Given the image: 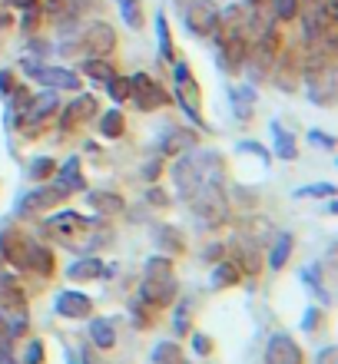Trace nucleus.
I'll list each match as a JSON object with an SVG mask.
<instances>
[{
  "label": "nucleus",
  "mask_w": 338,
  "mask_h": 364,
  "mask_svg": "<svg viewBox=\"0 0 338 364\" xmlns=\"http://www.w3.org/2000/svg\"><path fill=\"white\" fill-rule=\"evenodd\" d=\"M176 295H179V282H176L173 259L169 255H153L143 269L139 301H146L153 311H163V308L176 305Z\"/></svg>",
  "instance_id": "obj_1"
},
{
  "label": "nucleus",
  "mask_w": 338,
  "mask_h": 364,
  "mask_svg": "<svg viewBox=\"0 0 338 364\" xmlns=\"http://www.w3.org/2000/svg\"><path fill=\"white\" fill-rule=\"evenodd\" d=\"M43 232H47L53 242L67 245V249H93L100 242V222L87 219L73 209L53 212L47 222H43Z\"/></svg>",
  "instance_id": "obj_2"
},
{
  "label": "nucleus",
  "mask_w": 338,
  "mask_h": 364,
  "mask_svg": "<svg viewBox=\"0 0 338 364\" xmlns=\"http://www.w3.org/2000/svg\"><path fill=\"white\" fill-rule=\"evenodd\" d=\"M189 209L203 225L209 229H219L229 222V196L219 186V179H203L189 196Z\"/></svg>",
  "instance_id": "obj_3"
},
{
  "label": "nucleus",
  "mask_w": 338,
  "mask_h": 364,
  "mask_svg": "<svg viewBox=\"0 0 338 364\" xmlns=\"http://www.w3.org/2000/svg\"><path fill=\"white\" fill-rule=\"evenodd\" d=\"M173 77H176V103L183 106V113L196 126H206L203 123V93H199V83L193 80V70H189L186 60H176L173 63Z\"/></svg>",
  "instance_id": "obj_4"
},
{
  "label": "nucleus",
  "mask_w": 338,
  "mask_h": 364,
  "mask_svg": "<svg viewBox=\"0 0 338 364\" xmlns=\"http://www.w3.org/2000/svg\"><path fill=\"white\" fill-rule=\"evenodd\" d=\"M116 50V30L107 20H93L83 33H80L77 47H67V53H87V57H110Z\"/></svg>",
  "instance_id": "obj_5"
},
{
  "label": "nucleus",
  "mask_w": 338,
  "mask_h": 364,
  "mask_svg": "<svg viewBox=\"0 0 338 364\" xmlns=\"http://www.w3.org/2000/svg\"><path fill=\"white\" fill-rule=\"evenodd\" d=\"M57 109H60V100L53 90H50V93H40V96H30V103L23 106V113L17 116V126L27 129V133H40Z\"/></svg>",
  "instance_id": "obj_6"
},
{
  "label": "nucleus",
  "mask_w": 338,
  "mask_h": 364,
  "mask_svg": "<svg viewBox=\"0 0 338 364\" xmlns=\"http://www.w3.org/2000/svg\"><path fill=\"white\" fill-rule=\"evenodd\" d=\"M130 100H133L143 113H153V109H159V106L169 103L166 90L159 87L149 73H133V77H130Z\"/></svg>",
  "instance_id": "obj_7"
},
{
  "label": "nucleus",
  "mask_w": 338,
  "mask_h": 364,
  "mask_svg": "<svg viewBox=\"0 0 338 364\" xmlns=\"http://www.w3.org/2000/svg\"><path fill=\"white\" fill-rule=\"evenodd\" d=\"M23 70H27L33 80H40L43 87H50V90H77V93H80V73H73V70L40 67V63H33V60H27V63H23Z\"/></svg>",
  "instance_id": "obj_8"
},
{
  "label": "nucleus",
  "mask_w": 338,
  "mask_h": 364,
  "mask_svg": "<svg viewBox=\"0 0 338 364\" xmlns=\"http://www.w3.org/2000/svg\"><path fill=\"white\" fill-rule=\"evenodd\" d=\"M216 23H219V7L213 0H193L186 7V27L193 30L196 37H213Z\"/></svg>",
  "instance_id": "obj_9"
},
{
  "label": "nucleus",
  "mask_w": 338,
  "mask_h": 364,
  "mask_svg": "<svg viewBox=\"0 0 338 364\" xmlns=\"http://www.w3.org/2000/svg\"><path fill=\"white\" fill-rule=\"evenodd\" d=\"M63 199H70V196H63V192L50 182V186H40V189L27 192V196H20L17 212H20V215H40V212H50L53 205H60Z\"/></svg>",
  "instance_id": "obj_10"
},
{
  "label": "nucleus",
  "mask_w": 338,
  "mask_h": 364,
  "mask_svg": "<svg viewBox=\"0 0 338 364\" xmlns=\"http://www.w3.org/2000/svg\"><path fill=\"white\" fill-rule=\"evenodd\" d=\"M27 245L30 239L20 229L0 232V262H7L10 269H27Z\"/></svg>",
  "instance_id": "obj_11"
},
{
  "label": "nucleus",
  "mask_w": 338,
  "mask_h": 364,
  "mask_svg": "<svg viewBox=\"0 0 338 364\" xmlns=\"http://www.w3.org/2000/svg\"><path fill=\"white\" fill-rule=\"evenodd\" d=\"M203 166H199V156H179V163L173 166V182H176V192L183 196V199H189L193 196V189L203 182Z\"/></svg>",
  "instance_id": "obj_12"
},
{
  "label": "nucleus",
  "mask_w": 338,
  "mask_h": 364,
  "mask_svg": "<svg viewBox=\"0 0 338 364\" xmlns=\"http://www.w3.org/2000/svg\"><path fill=\"white\" fill-rule=\"evenodd\" d=\"M90 119H97V96L90 93H80L73 103L63 109V119H60V129L70 133V129H77V126L90 123Z\"/></svg>",
  "instance_id": "obj_13"
},
{
  "label": "nucleus",
  "mask_w": 338,
  "mask_h": 364,
  "mask_svg": "<svg viewBox=\"0 0 338 364\" xmlns=\"http://www.w3.org/2000/svg\"><path fill=\"white\" fill-rule=\"evenodd\" d=\"M27 315V291L14 275H0V315Z\"/></svg>",
  "instance_id": "obj_14"
},
{
  "label": "nucleus",
  "mask_w": 338,
  "mask_h": 364,
  "mask_svg": "<svg viewBox=\"0 0 338 364\" xmlns=\"http://www.w3.org/2000/svg\"><path fill=\"white\" fill-rule=\"evenodd\" d=\"M229 249H232V262H236L245 275H255V272L262 269L259 242H255V239H249V235H236Z\"/></svg>",
  "instance_id": "obj_15"
},
{
  "label": "nucleus",
  "mask_w": 338,
  "mask_h": 364,
  "mask_svg": "<svg viewBox=\"0 0 338 364\" xmlns=\"http://www.w3.org/2000/svg\"><path fill=\"white\" fill-rule=\"evenodd\" d=\"M302 348L295 338L289 335H275L269 338V345H265V364H302Z\"/></svg>",
  "instance_id": "obj_16"
},
{
  "label": "nucleus",
  "mask_w": 338,
  "mask_h": 364,
  "mask_svg": "<svg viewBox=\"0 0 338 364\" xmlns=\"http://www.w3.org/2000/svg\"><path fill=\"white\" fill-rule=\"evenodd\" d=\"M272 80L279 83V90H295L302 80V60L289 50H279V60H275V67H272Z\"/></svg>",
  "instance_id": "obj_17"
},
{
  "label": "nucleus",
  "mask_w": 338,
  "mask_h": 364,
  "mask_svg": "<svg viewBox=\"0 0 338 364\" xmlns=\"http://www.w3.org/2000/svg\"><path fill=\"white\" fill-rule=\"evenodd\" d=\"M193 146H199V133L183 129V126H173V129H166L163 139H159V153L163 156H183V153H189Z\"/></svg>",
  "instance_id": "obj_18"
},
{
  "label": "nucleus",
  "mask_w": 338,
  "mask_h": 364,
  "mask_svg": "<svg viewBox=\"0 0 338 364\" xmlns=\"http://www.w3.org/2000/svg\"><path fill=\"white\" fill-rule=\"evenodd\" d=\"M53 186H57L63 196H77V192L87 189V179L80 173V159H67L63 166H57V173H53Z\"/></svg>",
  "instance_id": "obj_19"
},
{
  "label": "nucleus",
  "mask_w": 338,
  "mask_h": 364,
  "mask_svg": "<svg viewBox=\"0 0 338 364\" xmlns=\"http://www.w3.org/2000/svg\"><path fill=\"white\" fill-rule=\"evenodd\" d=\"M57 315L60 318H73V321L90 318L93 315V301H90V295H83V291H60L57 295Z\"/></svg>",
  "instance_id": "obj_20"
},
{
  "label": "nucleus",
  "mask_w": 338,
  "mask_h": 364,
  "mask_svg": "<svg viewBox=\"0 0 338 364\" xmlns=\"http://www.w3.org/2000/svg\"><path fill=\"white\" fill-rule=\"evenodd\" d=\"M53 269H57L53 252H50L47 245L30 242V245H27V272H33V275H40V278H50V275H53Z\"/></svg>",
  "instance_id": "obj_21"
},
{
  "label": "nucleus",
  "mask_w": 338,
  "mask_h": 364,
  "mask_svg": "<svg viewBox=\"0 0 338 364\" xmlns=\"http://www.w3.org/2000/svg\"><path fill=\"white\" fill-rule=\"evenodd\" d=\"M107 275V265L97 259V255H87V259H77L73 265L67 269V278L80 282V285H87V282H100V278Z\"/></svg>",
  "instance_id": "obj_22"
},
{
  "label": "nucleus",
  "mask_w": 338,
  "mask_h": 364,
  "mask_svg": "<svg viewBox=\"0 0 338 364\" xmlns=\"http://www.w3.org/2000/svg\"><path fill=\"white\" fill-rule=\"evenodd\" d=\"M156 249L166 252L169 259H173V255H183L186 252L183 232L176 229V225H156Z\"/></svg>",
  "instance_id": "obj_23"
},
{
  "label": "nucleus",
  "mask_w": 338,
  "mask_h": 364,
  "mask_svg": "<svg viewBox=\"0 0 338 364\" xmlns=\"http://www.w3.org/2000/svg\"><path fill=\"white\" fill-rule=\"evenodd\" d=\"M90 205L103 215V219H110V215H123L126 212V202L120 192H90Z\"/></svg>",
  "instance_id": "obj_24"
},
{
  "label": "nucleus",
  "mask_w": 338,
  "mask_h": 364,
  "mask_svg": "<svg viewBox=\"0 0 338 364\" xmlns=\"http://www.w3.org/2000/svg\"><path fill=\"white\" fill-rule=\"evenodd\" d=\"M242 282V269L236 265V262H216V269H213V282H209V288L213 291H223V288H236Z\"/></svg>",
  "instance_id": "obj_25"
},
{
  "label": "nucleus",
  "mask_w": 338,
  "mask_h": 364,
  "mask_svg": "<svg viewBox=\"0 0 338 364\" xmlns=\"http://www.w3.org/2000/svg\"><path fill=\"white\" fill-rule=\"evenodd\" d=\"M292 249H295V239H292L289 232L275 235V245H272V252H269V269L272 272L285 269V265H289V259H292Z\"/></svg>",
  "instance_id": "obj_26"
},
{
  "label": "nucleus",
  "mask_w": 338,
  "mask_h": 364,
  "mask_svg": "<svg viewBox=\"0 0 338 364\" xmlns=\"http://www.w3.org/2000/svg\"><path fill=\"white\" fill-rule=\"evenodd\" d=\"M232 109H236V119L249 123L252 113H255V90H252V87L232 90Z\"/></svg>",
  "instance_id": "obj_27"
},
{
  "label": "nucleus",
  "mask_w": 338,
  "mask_h": 364,
  "mask_svg": "<svg viewBox=\"0 0 338 364\" xmlns=\"http://www.w3.org/2000/svg\"><path fill=\"white\" fill-rule=\"evenodd\" d=\"M90 338H93V345L110 351L116 345V331H113V321L110 318H93L90 321Z\"/></svg>",
  "instance_id": "obj_28"
},
{
  "label": "nucleus",
  "mask_w": 338,
  "mask_h": 364,
  "mask_svg": "<svg viewBox=\"0 0 338 364\" xmlns=\"http://www.w3.org/2000/svg\"><path fill=\"white\" fill-rule=\"evenodd\" d=\"M153 361L156 364H193L176 341H159V345L153 348Z\"/></svg>",
  "instance_id": "obj_29"
},
{
  "label": "nucleus",
  "mask_w": 338,
  "mask_h": 364,
  "mask_svg": "<svg viewBox=\"0 0 338 364\" xmlns=\"http://www.w3.org/2000/svg\"><path fill=\"white\" fill-rule=\"evenodd\" d=\"M272 139H275V156H279V159H295V156H299L292 133H285L279 123H272Z\"/></svg>",
  "instance_id": "obj_30"
},
{
  "label": "nucleus",
  "mask_w": 338,
  "mask_h": 364,
  "mask_svg": "<svg viewBox=\"0 0 338 364\" xmlns=\"http://www.w3.org/2000/svg\"><path fill=\"white\" fill-rule=\"evenodd\" d=\"M100 133L107 136V139H120L126 133V119L120 109H110V113L100 116Z\"/></svg>",
  "instance_id": "obj_31"
},
{
  "label": "nucleus",
  "mask_w": 338,
  "mask_h": 364,
  "mask_svg": "<svg viewBox=\"0 0 338 364\" xmlns=\"http://www.w3.org/2000/svg\"><path fill=\"white\" fill-rule=\"evenodd\" d=\"M83 73H87L90 80H97V83H107L110 77H116L113 63H110L107 57H90L87 63H83Z\"/></svg>",
  "instance_id": "obj_32"
},
{
  "label": "nucleus",
  "mask_w": 338,
  "mask_h": 364,
  "mask_svg": "<svg viewBox=\"0 0 338 364\" xmlns=\"http://www.w3.org/2000/svg\"><path fill=\"white\" fill-rule=\"evenodd\" d=\"M53 173H57V163H53L50 156H37V159L27 166V176H30L33 182H47Z\"/></svg>",
  "instance_id": "obj_33"
},
{
  "label": "nucleus",
  "mask_w": 338,
  "mask_h": 364,
  "mask_svg": "<svg viewBox=\"0 0 338 364\" xmlns=\"http://www.w3.org/2000/svg\"><path fill=\"white\" fill-rule=\"evenodd\" d=\"M156 33H159V57H163V60H173V37H169L166 14H156Z\"/></svg>",
  "instance_id": "obj_34"
},
{
  "label": "nucleus",
  "mask_w": 338,
  "mask_h": 364,
  "mask_svg": "<svg viewBox=\"0 0 338 364\" xmlns=\"http://www.w3.org/2000/svg\"><path fill=\"white\" fill-rule=\"evenodd\" d=\"M107 93L113 103H126V100H130V77H110Z\"/></svg>",
  "instance_id": "obj_35"
},
{
  "label": "nucleus",
  "mask_w": 338,
  "mask_h": 364,
  "mask_svg": "<svg viewBox=\"0 0 338 364\" xmlns=\"http://www.w3.org/2000/svg\"><path fill=\"white\" fill-rule=\"evenodd\" d=\"M120 7H123V17L130 27L133 30L143 27V4H139V0H120Z\"/></svg>",
  "instance_id": "obj_36"
},
{
  "label": "nucleus",
  "mask_w": 338,
  "mask_h": 364,
  "mask_svg": "<svg viewBox=\"0 0 338 364\" xmlns=\"http://www.w3.org/2000/svg\"><path fill=\"white\" fill-rule=\"evenodd\" d=\"M10 348H14V328L4 315H0V364L10 361Z\"/></svg>",
  "instance_id": "obj_37"
},
{
  "label": "nucleus",
  "mask_w": 338,
  "mask_h": 364,
  "mask_svg": "<svg viewBox=\"0 0 338 364\" xmlns=\"http://www.w3.org/2000/svg\"><path fill=\"white\" fill-rule=\"evenodd\" d=\"M299 17V0H275V20L285 23V20Z\"/></svg>",
  "instance_id": "obj_38"
},
{
  "label": "nucleus",
  "mask_w": 338,
  "mask_h": 364,
  "mask_svg": "<svg viewBox=\"0 0 338 364\" xmlns=\"http://www.w3.org/2000/svg\"><path fill=\"white\" fill-rule=\"evenodd\" d=\"M309 196H325V199H335V186H332V182H322V186H305V189L295 192V199H309Z\"/></svg>",
  "instance_id": "obj_39"
},
{
  "label": "nucleus",
  "mask_w": 338,
  "mask_h": 364,
  "mask_svg": "<svg viewBox=\"0 0 338 364\" xmlns=\"http://www.w3.org/2000/svg\"><path fill=\"white\" fill-rule=\"evenodd\" d=\"M130 311H133V318H136V328H149V311H153V308L146 305V301H133Z\"/></svg>",
  "instance_id": "obj_40"
},
{
  "label": "nucleus",
  "mask_w": 338,
  "mask_h": 364,
  "mask_svg": "<svg viewBox=\"0 0 338 364\" xmlns=\"http://www.w3.org/2000/svg\"><path fill=\"white\" fill-rule=\"evenodd\" d=\"M176 331H179V335L189 331V301H183V305L176 308Z\"/></svg>",
  "instance_id": "obj_41"
},
{
  "label": "nucleus",
  "mask_w": 338,
  "mask_h": 364,
  "mask_svg": "<svg viewBox=\"0 0 338 364\" xmlns=\"http://www.w3.org/2000/svg\"><path fill=\"white\" fill-rule=\"evenodd\" d=\"M17 90V77H14V70H0V96H10Z\"/></svg>",
  "instance_id": "obj_42"
},
{
  "label": "nucleus",
  "mask_w": 338,
  "mask_h": 364,
  "mask_svg": "<svg viewBox=\"0 0 338 364\" xmlns=\"http://www.w3.org/2000/svg\"><path fill=\"white\" fill-rule=\"evenodd\" d=\"M23 358H27L23 364H43V341H30Z\"/></svg>",
  "instance_id": "obj_43"
},
{
  "label": "nucleus",
  "mask_w": 338,
  "mask_h": 364,
  "mask_svg": "<svg viewBox=\"0 0 338 364\" xmlns=\"http://www.w3.org/2000/svg\"><path fill=\"white\" fill-rule=\"evenodd\" d=\"M309 143L319 146V149H335V139H332L329 133H319V129H312L309 133Z\"/></svg>",
  "instance_id": "obj_44"
},
{
  "label": "nucleus",
  "mask_w": 338,
  "mask_h": 364,
  "mask_svg": "<svg viewBox=\"0 0 338 364\" xmlns=\"http://www.w3.org/2000/svg\"><path fill=\"white\" fill-rule=\"evenodd\" d=\"M146 202H149V205H159V209H163V205H169V199H166V192L159 189V186H149V192H146Z\"/></svg>",
  "instance_id": "obj_45"
},
{
  "label": "nucleus",
  "mask_w": 338,
  "mask_h": 364,
  "mask_svg": "<svg viewBox=\"0 0 338 364\" xmlns=\"http://www.w3.org/2000/svg\"><path fill=\"white\" fill-rule=\"evenodd\" d=\"M239 149H242V153H252V156H259V159H262V166L269 163V153H265V149H262L259 143H249V139H245V143H239Z\"/></svg>",
  "instance_id": "obj_46"
},
{
  "label": "nucleus",
  "mask_w": 338,
  "mask_h": 364,
  "mask_svg": "<svg viewBox=\"0 0 338 364\" xmlns=\"http://www.w3.org/2000/svg\"><path fill=\"white\" fill-rule=\"evenodd\" d=\"M193 348L199 351V355H209V351H213V341H209L206 335H193Z\"/></svg>",
  "instance_id": "obj_47"
},
{
  "label": "nucleus",
  "mask_w": 338,
  "mask_h": 364,
  "mask_svg": "<svg viewBox=\"0 0 338 364\" xmlns=\"http://www.w3.org/2000/svg\"><path fill=\"white\" fill-rule=\"evenodd\" d=\"M315 364H338V358H335V345L322 348V351H319V358H315Z\"/></svg>",
  "instance_id": "obj_48"
},
{
  "label": "nucleus",
  "mask_w": 338,
  "mask_h": 364,
  "mask_svg": "<svg viewBox=\"0 0 338 364\" xmlns=\"http://www.w3.org/2000/svg\"><path fill=\"white\" fill-rule=\"evenodd\" d=\"M223 252H226L223 245H209V249L203 252V259H206V262H219V259H223Z\"/></svg>",
  "instance_id": "obj_49"
},
{
  "label": "nucleus",
  "mask_w": 338,
  "mask_h": 364,
  "mask_svg": "<svg viewBox=\"0 0 338 364\" xmlns=\"http://www.w3.org/2000/svg\"><path fill=\"white\" fill-rule=\"evenodd\" d=\"M156 176H159V159L146 166V179H156Z\"/></svg>",
  "instance_id": "obj_50"
},
{
  "label": "nucleus",
  "mask_w": 338,
  "mask_h": 364,
  "mask_svg": "<svg viewBox=\"0 0 338 364\" xmlns=\"http://www.w3.org/2000/svg\"><path fill=\"white\" fill-rule=\"evenodd\" d=\"M10 4H14V7H20V10H23V7H37V0H10Z\"/></svg>",
  "instance_id": "obj_51"
},
{
  "label": "nucleus",
  "mask_w": 338,
  "mask_h": 364,
  "mask_svg": "<svg viewBox=\"0 0 338 364\" xmlns=\"http://www.w3.org/2000/svg\"><path fill=\"white\" fill-rule=\"evenodd\" d=\"M4 364H14V361H4Z\"/></svg>",
  "instance_id": "obj_52"
}]
</instances>
